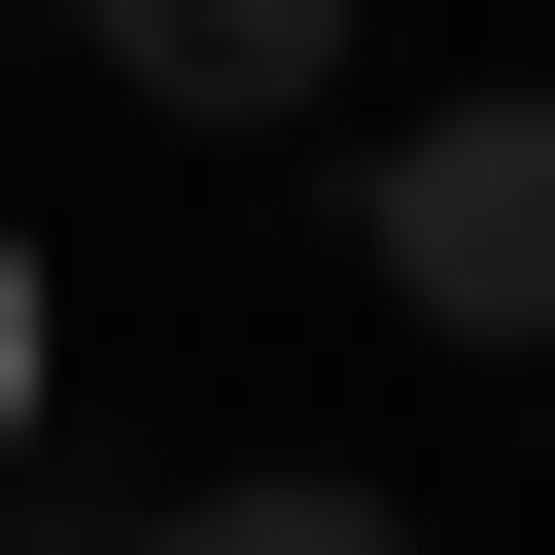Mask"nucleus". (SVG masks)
Wrapping results in <instances>:
<instances>
[{
	"mask_svg": "<svg viewBox=\"0 0 555 555\" xmlns=\"http://www.w3.org/2000/svg\"><path fill=\"white\" fill-rule=\"evenodd\" d=\"M139 555H416V520H382V486H312V451H278V486H173V520H139Z\"/></svg>",
	"mask_w": 555,
	"mask_h": 555,
	"instance_id": "nucleus-3",
	"label": "nucleus"
},
{
	"mask_svg": "<svg viewBox=\"0 0 555 555\" xmlns=\"http://www.w3.org/2000/svg\"><path fill=\"white\" fill-rule=\"evenodd\" d=\"M104 69H139L173 139H278V104L347 69V35H312V0H104Z\"/></svg>",
	"mask_w": 555,
	"mask_h": 555,
	"instance_id": "nucleus-2",
	"label": "nucleus"
},
{
	"mask_svg": "<svg viewBox=\"0 0 555 555\" xmlns=\"http://www.w3.org/2000/svg\"><path fill=\"white\" fill-rule=\"evenodd\" d=\"M347 243H382V312H451V347H555V104H416V139L347 173Z\"/></svg>",
	"mask_w": 555,
	"mask_h": 555,
	"instance_id": "nucleus-1",
	"label": "nucleus"
},
{
	"mask_svg": "<svg viewBox=\"0 0 555 555\" xmlns=\"http://www.w3.org/2000/svg\"><path fill=\"white\" fill-rule=\"evenodd\" d=\"M0 451H35V243H0Z\"/></svg>",
	"mask_w": 555,
	"mask_h": 555,
	"instance_id": "nucleus-4",
	"label": "nucleus"
}]
</instances>
